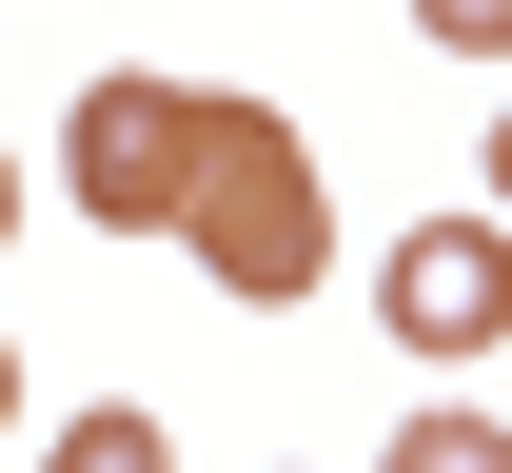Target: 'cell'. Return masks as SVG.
<instances>
[{
  "label": "cell",
  "instance_id": "1",
  "mask_svg": "<svg viewBox=\"0 0 512 473\" xmlns=\"http://www.w3.org/2000/svg\"><path fill=\"white\" fill-rule=\"evenodd\" d=\"M197 276L237 296V316H296L335 276V178H316V138L276 119V99H237V138H217V178H197Z\"/></svg>",
  "mask_w": 512,
  "mask_h": 473
},
{
  "label": "cell",
  "instance_id": "2",
  "mask_svg": "<svg viewBox=\"0 0 512 473\" xmlns=\"http://www.w3.org/2000/svg\"><path fill=\"white\" fill-rule=\"evenodd\" d=\"M217 138H237V99H217V79H79V119H60V198L99 217V237H178L197 178H217Z\"/></svg>",
  "mask_w": 512,
  "mask_h": 473
},
{
  "label": "cell",
  "instance_id": "3",
  "mask_svg": "<svg viewBox=\"0 0 512 473\" xmlns=\"http://www.w3.org/2000/svg\"><path fill=\"white\" fill-rule=\"evenodd\" d=\"M375 336L493 355V336H512V217H414V237L375 257Z\"/></svg>",
  "mask_w": 512,
  "mask_h": 473
},
{
  "label": "cell",
  "instance_id": "4",
  "mask_svg": "<svg viewBox=\"0 0 512 473\" xmlns=\"http://www.w3.org/2000/svg\"><path fill=\"white\" fill-rule=\"evenodd\" d=\"M375 473H512V434H493V414H414Z\"/></svg>",
  "mask_w": 512,
  "mask_h": 473
},
{
  "label": "cell",
  "instance_id": "5",
  "mask_svg": "<svg viewBox=\"0 0 512 473\" xmlns=\"http://www.w3.org/2000/svg\"><path fill=\"white\" fill-rule=\"evenodd\" d=\"M40 473H178V454H158V414H60Z\"/></svg>",
  "mask_w": 512,
  "mask_h": 473
},
{
  "label": "cell",
  "instance_id": "6",
  "mask_svg": "<svg viewBox=\"0 0 512 473\" xmlns=\"http://www.w3.org/2000/svg\"><path fill=\"white\" fill-rule=\"evenodd\" d=\"M414 40L434 60H512V0H414Z\"/></svg>",
  "mask_w": 512,
  "mask_h": 473
},
{
  "label": "cell",
  "instance_id": "7",
  "mask_svg": "<svg viewBox=\"0 0 512 473\" xmlns=\"http://www.w3.org/2000/svg\"><path fill=\"white\" fill-rule=\"evenodd\" d=\"M0 434H20V336H0Z\"/></svg>",
  "mask_w": 512,
  "mask_h": 473
},
{
  "label": "cell",
  "instance_id": "8",
  "mask_svg": "<svg viewBox=\"0 0 512 473\" xmlns=\"http://www.w3.org/2000/svg\"><path fill=\"white\" fill-rule=\"evenodd\" d=\"M493 217H512V119H493Z\"/></svg>",
  "mask_w": 512,
  "mask_h": 473
},
{
  "label": "cell",
  "instance_id": "9",
  "mask_svg": "<svg viewBox=\"0 0 512 473\" xmlns=\"http://www.w3.org/2000/svg\"><path fill=\"white\" fill-rule=\"evenodd\" d=\"M0 237H20V158H0Z\"/></svg>",
  "mask_w": 512,
  "mask_h": 473
}]
</instances>
